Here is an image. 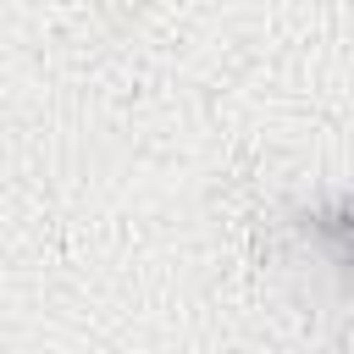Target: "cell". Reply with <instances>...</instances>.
I'll use <instances>...</instances> for the list:
<instances>
[{
  "label": "cell",
  "mask_w": 354,
  "mask_h": 354,
  "mask_svg": "<svg viewBox=\"0 0 354 354\" xmlns=\"http://www.w3.org/2000/svg\"><path fill=\"white\" fill-rule=\"evenodd\" d=\"M310 232L332 249V260L343 271H354V205H337V210H315L310 216Z\"/></svg>",
  "instance_id": "1"
}]
</instances>
